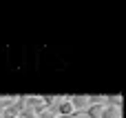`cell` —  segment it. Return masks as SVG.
<instances>
[{
  "instance_id": "6da1fadb",
  "label": "cell",
  "mask_w": 126,
  "mask_h": 118,
  "mask_svg": "<svg viewBox=\"0 0 126 118\" xmlns=\"http://www.w3.org/2000/svg\"><path fill=\"white\" fill-rule=\"evenodd\" d=\"M69 103L73 105V109H75L78 114H82V112H84V109L91 105V98H86V96H73Z\"/></svg>"
},
{
  "instance_id": "7a4b0ae2",
  "label": "cell",
  "mask_w": 126,
  "mask_h": 118,
  "mask_svg": "<svg viewBox=\"0 0 126 118\" xmlns=\"http://www.w3.org/2000/svg\"><path fill=\"white\" fill-rule=\"evenodd\" d=\"M100 118H122V112H120V107L104 105V107H102V112H100Z\"/></svg>"
}]
</instances>
